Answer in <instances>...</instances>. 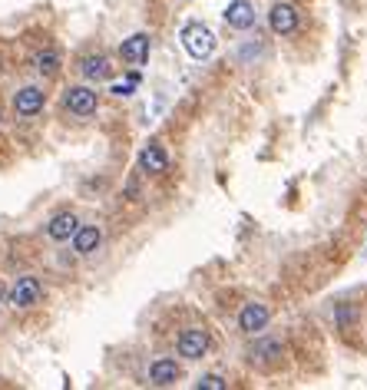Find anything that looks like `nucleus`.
Returning <instances> with one entry per match:
<instances>
[{"label":"nucleus","instance_id":"obj_9","mask_svg":"<svg viewBox=\"0 0 367 390\" xmlns=\"http://www.w3.org/2000/svg\"><path fill=\"white\" fill-rule=\"evenodd\" d=\"M149 53H152V37L146 30H140V33H133V37H126L119 43V60L126 66H146Z\"/></svg>","mask_w":367,"mask_h":390},{"label":"nucleus","instance_id":"obj_4","mask_svg":"<svg viewBox=\"0 0 367 390\" xmlns=\"http://www.w3.org/2000/svg\"><path fill=\"white\" fill-rule=\"evenodd\" d=\"M212 351V334L205 327H186L176 338V354L182 361H202Z\"/></svg>","mask_w":367,"mask_h":390},{"label":"nucleus","instance_id":"obj_7","mask_svg":"<svg viewBox=\"0 0 367 390\" xmlns=\"http://www.w3.org/2000/svg\"><path fill=\"white\" fill-rule=\"evenodd\" d=\"M298 7L288 3V0H275L271 3V10H268V30L275 33V37H292L294 30H298Z\"/></svg>","mask_w":367,"mask_h":390},{"label":"nucleus","instance_id":"obj_11","mask_svg":"<svg viewBox=\"0 0 367 390\" xmlns=\"http://www.w3.org/2000/svg\"><path fill=\"white\" fill-rule=\"evenodd\" d=\"M179 380H182V367H179L176 357H159L146 370V384L149 387H176Z\"/></svg>","mask_w":367,"mask_h":390},{"label":"nucleus","instance_id":"obj_10","mask_svg":"<svg viewBox=\"0 0 367 390\" xmlns=\"http://www.w3.org/2000/svg\"><path fill=\"white\" fill-rule=\"evenodd\" d=\"M80 76H83V83H106L110 76H113V63H110V57L106 53H83L80 57V63H76Z\"/></svg>","mask_w":367,"mask_h":390},{"label":"nucleus","instance_id":"obj_6","mask_svg":"<svg viewBox=\"0 0 367 390\" xmlns=\"http://www.w3.org/2000/svg\"><path fill=\"white\" fill-rule=\"evenodd\" d=\"M47 106V89L37 87V83H27L13 93V113L20 119H30V116H40Z\"/></svg>","mask_w":367,"mask_h":390},{"label":"nucleus","instance_id":"obj_13","mask_svg":"<svg viewBox=\"0 0 367 390\" xmlns=\"http://www.w3.org/2000/svg\"><path fill=\"white\" fill-rule=\"evenodd\" d=\"M140 169L146 172V176H163L165 169H169V156H165V149L152 139L149 146H142L140 152Z\"/></svg>","mask_w":367,"mask_h":390},{"label":"nucleus","instance_id":"obj_5","mask_svg":"<svg viewBox=\"0 0 367 390\" xmlns=\"http://www.w3.org/2000/svg\"><path fill=\"white\" fill-rule=\"evenodd\" d=\"M7 301H10V308H17V311H30V308H37V304L43 301V285H40V278L37 275L17 278V285L10 288Z\"/></svg>","mask_w":367,"mask_h":390},{"label":"nucleus","instance_id":"obj_2","mask_svg":"<svg viewBox=\"0 0 367 390\" xmlns=\"http://www.w3.org/2000/svg\"><path fill=\"white\" fill-rule=\"evenodd\" d=\"M179 37H182V47H186V53H189L192 60H209V57L216 53V33L205 24H199V20H192V24L182 27Z\"/></svg>","mask_w":367,"mask_h":390},{"label":"nucleus","instance_id":"obj_15","mask_svg":"<svg viewBox=\"0 0 367 390\" xmlns=\"http://www.w3.org/2000/svg\"><path fill=\"white\" fill-rule=\"evenodd\" d=\"M33 70H37L43 80H57L60 76V70H63V57H60V50H53V47H47V50H37L33 53Z\"/></svg>","mask_w":367,"mask_h":390},{"label":"nucleus","instance_id":"obj_21","mask_svg":"<svg viewBox=\"0 0 367 390\" xmlns=\"http://www.w3.org/2000/svg\"><path fill=\"white\" fill-rule=\"evenodd\" d=\"M0 123H3V116H0Z\"/></svg>","mask_w":367,"mask_h":390},{"label":"nucleus","instance_id":"obj_17","mask_svg":"<svg viewBox=\"0 0 367 390\" xmlns=\"http://www.w3.org/2000/svg\"><path fill=\"white\" fill-rule=\"evenodd\" d=\"M195 387H199V390H225L228 384H225V377H222V374H202V377L195 380Z\"/></svg>","mask_w":367,"mask_h":390},{"label":"nucleus","instance_id":"obj_16","mask_svg":"<svg viewBox=\"0 0 367 390\" xmlns=\"http://www.w3.org/2000/svg\"><path fill=\"white\" fill-rule=\"evenodd\" d=\"M76 228H80V218H76L73 212H57L50 222H47V235H50L53 241H70Z\"/></svg>","mask_w":367,"mask_h":390},{"label":"nucleus","instance_id":"obj_12","mask_svg":"<svg viewBox=\"0 0 367 390\" xmlns=\"http://www.w3.org/2000/svg\"><path fill=\"white\" fill-rule=\"evenodd\" d=\"M225 24L232 27V30H252L255 27V3L252 0H228V7H225Z\"/></svg>","mask_w":367,"mask_h":390},{"label":"nucleus","instance_id":"obj_20","mask_svg":"<svg viewBox=\"0 0 367 390\" xmlns=\"http://www.w3.org/2000/svg\"><path fill=\"white\" fill-rule=\"evenodd\" d=\"M0 301H3V291H0Z\"/></svg>","mask_w":367,"mask_h":390},{"label":"nucleus","instance_id":"obj_19","mask_svg":"<svg viewBox=\"0 0 367 390\" xmlns=\"http://www.w3.org/2000/svg\"><path fill=\"white\" fill-rule=\"evenodd\" d=\"M351 321H354V311H351V304H341V308H338V324L347 327Z\"/></svg>","mask_w":367,"mask_h":390},{"label":"nucleus","instance_id":"obj_3","mask_svg":"<svg viewBox=\"0 0 367 390\" xmlns=\"http://www.w3.org/2000/svg\"><path fill=\"white\" fill-rule=\"evenodd\" d=\"M63 110L70 116H76V119H89L100 110V96H96V89L89 83H73L70 89H63Z\"/></svg>","mask_w":367,"mask_h":390},{"label":"nucleus","instance_id":"obj_8","mask_svg":"<svg viewBox=\"0 0 367 390\" xmlns=\"http://www.w3.org/2000/svg\"><path fill=\"white\" fill-rule=\"evenodd\" d=\"M268 321H271V308H268L265 301L241 304V311H239V331L241 334L255 338V334H262V331L268 327Z\"/></svg>","mask_w":367,"mask_h":390},{"label":"nucleus","instance_id":"obj_18","mask_svg":"<svg viewBox=\"0 0 367 390\" xmlns=\"http://www.w3.org/2000/svg\"><path fill=\"white\" fill-rule=\"evenodd\" d=\"M136 83H140V80H133V76H129V80H116V83H110V93H113V96H133V93H136Z\"/></svg>","mask_w":367,"mask_h":390},{"label":"nucleus","instance_id":"obj_1","mask_svg":"<svg viewBox=\"0 0 367 390\" xmlns=\"http://www.w3.org/2000/svg\"><path fill=\"white\" fill-rule=\"evenodd\" d=\"M245 364L255 370H278L285 364V340L281 338H258L245 347Z\"/></svg>","mask_w":367,"mask_h":390},{"label":"nucleus","instance_id":"obj_14","mask_svg":"<svg viewBox=\"0 0 367 390\" xmlns=\"http://www.w3.org/2000/svg\"><path fill=\"white\" fill-rule=\"evenodd\" d=\"M70 241H73V252L87 258V255H93L103 245V228L100 225H80Z\"/></svg>","mask_w":367,"mask_h":390}]
</instances>
